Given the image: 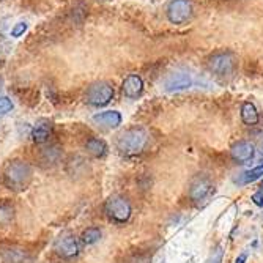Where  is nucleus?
Here are the masks:
<instances>
[{
	"label": "nucleus",
	"mask_w": 263,
	"mask_h": 263,
	"mask_svg": "<svg viewBox=\"0 0 263 263\" xmlns=\"http://www.w3.org/2000/svg\"><path fill=\"white\" fill-rule=\"evenodd\" d=\"M33 178V167L27 162V161H22V159H13L10 161L5 169H4V184L11 189V191H24L27 189L32 183Z\"/></svg>",
	"instance_id": "nucleus-1"
},
{
	"label": "nucleus",
	"mask_w": 263,
	"mask_h": 263,
	"mask_svg": "<svg viewBox=\"0 0 263 263\" xmlns=\"http://www.w3.org/2000/svg\"><path fill=\"white\" fill-rule=\"evenodd\" d=\"M150 136L143 128H129L118 134L117 137V150L125 156L140 155L148 145Z\"/></svg>",
	"instance_id": "nucleus-2"
},
{
	"label": "nucleus",
	"mask_w": 263,
	"mask_h": 263,
	"mask_svg": "<svg viewBox=\"0 0 263 263\" xmlns=\"http://www.w3.org/2000/svg\"><path fill=\"white\" fill-rule=\"evenodd\" d=\"M208 69L218 78H232L236 71V57L232 51H218L208 59Z\"/></svg>",
	"instance_id": "nucleus-3"
},
{
	"label": "nucleus",
	"mask_w": 263,
	"mask_h": 263,
	"mask_svg": "<svg viewBox=\"0 0 263 263\" xmlns=\"http://www.w3.org/2000/svg\"><path fill=\"white\" fill-rule=\"evenodd\" d=\"M114 85L106 81L93 82L85 91V101L93 107H104L114 100Z\"/></svg>",
	"instance_id": "nucleus-4"
},
{
	"label": "nucleus",
	"mask_w": 263,
	"mask_h": 263,
	"mask_svg": "<svg viewBox=\"0 0 263 263\" xmlns=\"http://www.w3.org/2000/svg\"><path fill=\"white\" fill-rule=\"evenodd\" d=\"M104 211L107 214V218L115 222V224H125L131 218V203L126 197L123 196H112L106 200Z\"/></svg>",
	"instance_id": "nucleus-5"
},
{
	"label": "nucleus",
	"mask_w": 263,
	"mask_h": 263,
	"mask_svg": "<svg viewBox=\"0 0 263 263\" xmlns=\"http://www.w3.org/2000/svg\"><path fill=\"white\" fill-rule=\"evenodd\" d=\"M194 14L193 2L191 0H171L165 8V16L171 24L175 26H183L187 24Z\"/></svg>",
	"instance_id": "nucleus-6"
},
{
	"label": "nucleus",
	"mask_w": 263,
	"mask_h": 263,
	"mask_svg": "<svg viewBox=\"0 0 263 263\" xmlns=\"http://www.w3.org/2000/svg\"><path fill=\"white\" fill-rule=\"evenodd\" d=\"M54 251L57 255H60L65 260H71L79 255V243L76 240V236L69 232H63L59 235V238L54 243Z\"/></svg>",
	"instance_id": "nucleus-7"
},
{
	"label": "nucleus",
	"mask_w": 263,
	"mask_h": 263,
	"mask_svg": "<svg viewBox=\"0 0 263 263\" xmlns=\"http://www.w3.org/2000/svg\"><path fill=\"white\" fill-rule=\"evenodd\" d=\"M213 193H214L213 183L205 175L194 177L193 181H191V184H189V197H191V200H194L196 203L205 202Z\"/></svg>",
	"instance_id": "nucleus-8"
},
{
	"label": "nucleus",
	"mask_w": 263,
	"mask_h": 263,
	"mask_svg": "<svg viewBox=\"0 0 263 263\" xmlns=\"http://www.w3.org/2000/svg\"><path fill=\"white\" fill-rule=\"evenodd\" d=\"M0 257H2V263H33V257L29 251L14 245L0 248Z\"/></svg>",
	"instance_id": "nucleus-9"
},
{
	"label": "nucleus",
	"mask_w": 263,
	"mask_h": 263,
	"mask_svg": "<svg viewBox=\"0 0 263 263\" xmlns=\"http://www.w3.org/2000/svg\"><path fill=\"white\" fill-rule=\"evenodd\" d=\"M52 136H54V125H52V122L47 120V118H41V120H38L30 131V137L35 143L49 142Z\"/></svg>",
	"instance_id": "nucleus-10"
},
{
	"label": "nucleus",
	"mask_w": 263,
	"mask_h": 263,
	"mask_svg": "<svg viewBox=\"0 0 263 263\" xmlns=\"http://www.w3.org/2000/svg\"><path fill=\"white\" fill-rule=\"evenodd\" d=\"M254 153H255V148H254L252 143L248 142V140L236 142L235 145L230 148V156L238 164H245V162L251 161L254 158Z\"/></svg>",
	"instance_id": "nucleus-11"
},
{
	"label": "nucleus",
	"mask_w": 263,
	"mask_h": 263,
	"mask_svg": "<svg viewBox=\"0 0 263 263\" xmlns=\"http://www.w3.org/2000/svg\"><path fill=\"white\" fill-rule=\"evenodd\" d=\"M93 122L103 126V128H107V129H115L122 125L123 122V117L118 110H104V112H98L93 115Z\"/></svg>",
	"instance_id": "nucleus-12"
},
{
	"label": "nucleus",
	"mask_w": 263,
	"mask_h": 263,
	"mask_svg": "<svg viewBox=\"0 0 263 263\" xmlns=\"http://www.w3.org/2000/svg\"><path fill=\"white\" fill-rule=\"evenodd\" d=\"M122 91L126 98L129 100H136L139 98L142 91H143V79L139 74H129L125 78L123 84H122Z\"/></svg>",
	"instance_id": "nucleus-13"
},
{
	"label": "nucleus",
	"mask_w": 263,
	"mask_h": 263,
	"mask_svg": "<svg viewBox=\"0 0 263 263\" xmlns=\"http://www.w3.org/2000/svg\"><path fill=\"white\" fill-rule=\"evenodd\" d=\"M193 85V79L187 73H174L164 82V88L167 91H180L184 88H189Z\"/></svg>",
	"instance_id": "nucleus-14"
},
{
	"label": "nucleus",
	"mask_w": 263,
	"mask_h": 263,
	"mask_svg": "<svg viewBox=\"0 0 263 263\" xmlns=\"http://www.w3.org/2000/svg\"><path fill=\"white\" fill-rule=\"evenodd\" d=\"M85 150L93 156V158H104L107 155V145L103 139L98 137H90L85 142Z\"/></svg>",
	"instance_id": "nucleus-15"
},
{
	"label": "nucleus",
	"mask_w": 263,
	"mask_h": 263,
	"mask_svg": "<svg viewBox=\"0 0 263 263\" xmlns=\"http://www.w3.org/2000/svg\"><path fill=\"white\" fill-rule=\"evenodd\" d=\"M241 120L248 126H254V125L258 123L260 115H258L257 107L252 103H249V101L243 103V106H241Z\"/></svg>",
	"instance_id": "nucleus-16"
},
{
	"label": "nucleus",
	"mask_w": 263,
	"mask_h": 263,
	"mask_svg": "<svg viewBox=\"0 0 263 263\" xmlns=\"http://www.w3.org/2000/svg\"><path fill=\"white\" fill-rule=\"evenodd\" d=\"M261 175H263V165H258V167H254V169H251V171L243 172L235 181H236L238 184H249V183L258 180Z\"/></svg>",
	"instance_id": "nucleus-17"
},
{
	"label": "nucleus",
	"mask_w": 263,
	"mask_h": 263,
	"mask_svg": "<svg viewBox=\"0 0 263 263\" xmlns=\"http://www.w3.org/2000/svg\"><path fill=\"white\" fill-rule=\"evenodd\" d=\"M43 162H47V164H57L62 158V150L60 147L57 145H51L43 150Z\"/></svg>",
	"instance_id": "nucleus-18"
},
{
	"label": "nucleus",
	"mask_w": 263,
	"mask_h": 263,
	"mask_svg": "<svg viewBox=\"0 0 263 263\" xmlns=\"http://www.w3.org/2000/svg\"><path fill=\"white\" fill-rule=\"evenodd\" d=\"M82 243L84 245H95L97 241H100L101 238V230L97 227H88L87 230L82 232Z\"/></svg>",
	"instance_id": "nucleus-19"
},
{
	"label": "nucleus",
	"mask_w": 263,
	"mask_h": 263,
	"mask_svg": "<svg viewBox=\"0 0 263 263\" xmlns=\"http://www.w3.org/2000/svg\"><path fill=\"white\" fill-rule=\"evenodd\" d=\"M14 216V210L8 203H0V224H8Z\"/></svg>",
	"instance_id": "nucleus-20"
},
{
	"label": "nucleus",
	"mask_w": 263,
	"mask_h": 263,
	"mask_svg": "<svg viewBox=\"0 0 263 263\" xmlns=\"http://www.w3.org/2000/svg\"><path fill=\"white\" fill-rule=\"evenodd\" d=\"M27 30H29V24L26 21H17L10 30V36L11 38H21V36L26 35Z\"/></svg>",
	"instance_id": "nucleus-21"
},
{
	"label": "nucleus",
	"mask_w": 263,
	"mask_h": 263,
	"mask_svg": "<svg viewBox=\"0 0 263 263\" xmlns=\"http://www.w3.org/2000/svg\"><path fill=\"white\" fill-rule=\"evenodd\" d=\"M13 107H14V103H13L11 98H8V97H0V117L10 114L13 110Z\"/></svg>",
	"instance_id": "nucleus-22"
},
{
	"label": "nucleus",
	"mask_w": 263,
	"mask_h": 263,
	"mask_svg": "<svg viewBox=\"0 0 263 263\" xmlns=\"http://www.w3.org/2000/svg\"><path fill=\"white\" fill-rule=\"evenodd\" d=\"M252 200H254L255 205L263 206V189H258L255 194H252Z\"/></svg>",
	"instance_id": "nucleus-23"
},
{
	"label": "nucleus",
	"mask_w": 263,
	"mask_h": 263,
	"mask_svg": "<svg viewBox=\"0 0 263 263\" xmlns=\"http://www.w3.org/2000/svg\"><path fill=\"white\" fill-rule=\"evenodd\" d=\"M246 258H248V255H246V254H241L240 257L236 258V263H245V261H246Z\"/></svg>",
	"instance_id": "nucleus-24"
},
{
	"label": "nucleus",
	"mask_w": 263,
	"mask_h": 263,
	"mask_svg": "<svg viewBox=\"0 0 263 263\" xmlns=\"http://www.w3.org/2000/svg\"><path fill=\"white\" fill-rule=\"evenodd\" d=\"M2 87H4V79L0 78V90H2Z\"/></svg>",
	"instance_id": "nucleus-25"
},
{
	"label": "nucleus",
	"mask_w": 263,
	"mask_h": 263,
	"mask_svg": "<svg viewBox=\"0 0 263 263\" xmlns=\"http://www.w3.org/2000/svg\"><path fill=\"white\" fill-rule=\"evenodd\" d=\"M98 2H106V0H98Z\"/></svg>",
	"instance_id": "nucleus-26"
},
{
	"label": "nucleus",
	"mask_w": 263,
	"mask_h": 263,
	"mask_svg": "<svg viewBox=\"0 0 263 263\" xmlns=\"http://www.w3.org/2000/svg\"><path fill=\"white\" fill-rule=\"evenodd\" d=\"M261 189H263V183H261Z\"/></svg>",
	"instance_id": "nucleus-27"
}]
</instances>
